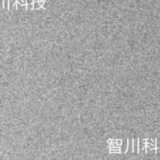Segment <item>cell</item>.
<instances>
[{
    "mask_svg": "<svg viewBox=\"0 0 160 160\" xmlns=\"http://www.w3.org/2000/svg\"><path fill=\"white\" fill-rule=\"evenodd\" d=\"M133 152L139 153V138L133 139Z\"/></svg>",
    "mask_w": 160,
    "mask_h": 160,
    "instance_id": "cell-1",
    "label": "cell"
},
{
    "mask_svg": "<svg viewBox=\"0 0 160 160\" xmlns=\"http://www.w3.org/2000/svg\"><path fill=\"white\" fill-rule=\"evenodd\" d=\"M9 1H6V0H4V1L2 2V8L3 9H9Z\"/></svg>",
    "mask_w": 160,
    "mask_h": 160,
    "instance_id": "cell-2",
    "label": "cell"
},
{
    "mask_svg": "<svg viewBox=\"0 0 160 160\" xmlns=\"http://www.w3.org/2000/svg\"><path fill=\"white\" fill-rule=\"evenodd\" d=\"M146 148L147 149H150V150H152V149H156V145H153L152 144H146Z\"/></svg>",
    "mask_w": 160,
    "mask_h": 160,
    "instance_id": "cell-3",
    "label": "cell"
},
{
    "mask_svg": "<svg viewBox=\"0 0 160 160\" xmlns=\"http://www.w3.org/2000/svg\"><path fill=\"white\" fill-rule=\"evenodd\" d=\"M145 148H146V144H144L143 142H141L140 139H139V150H142Z\"/></svg>",
    "mask_w": 160,
    "mask_h": 160,
    "instance_id": "cell-4",
    "label": "cell"
},
{
    "mask_svg": "<svg viewBox=\"0 0 160 160\" xmlns=\"http://www.w3.org/2000/svg\"><path fill=\"white\" fill-rule=\"evenodd\" d=\"M41 6L39 5L38 3V1H34V9H36V10H38V9H41Z\"/></svg>",
    "mask_w": 160,
    "mask_h": 160,
    "instance_id": "cell-5",
    "label": "cell"
},
{
    "mask_svg": "<svg viewBox=\"0 0 160 160\" xmlns=\"http://www.w3.org/2000/svg\"><path fill=\"white\" fill-rule=\"evenodd\" d=\"M17 4L20 5L21 6H26L27 5H28V3H27V1H25V0H23V1H21V0H18V1H17Z\"/></svg>",
    "mask_w": 160,
    "mask_h": 160,
    "instance_id": "cell-6",
    "label": "cell"
},
{
    "mask_svg": "<svg viewBox=\"0 0 160 160\" xmlns=\"http://www.w3.org/2000/svg\"><path fill=\"white\" fill-rule=\"evenodd\" d=\"M27 10H32L34 9V4H28L26 6Z\"/></svg>",
    "mask_w": 160,
    "mask_h": 160,
    "instance_id": "cell-7",
    "label": "cell"
},
{
    "mask_svg": "<svg viewBox=\"0 0 160 160\" xmlns=\"http://www.w3.org/2000/svg\"><path fill=\"white\" fill-rule=\"evenodd\" d=\"M122 142H123L122 139H117V146L121 147Z\"/></svg>",
    "mask_w": 160,
    "mask_h": 160,
    "instance_id": "cell-8",
    "label": "cell"
},
{
    "mask_svg": "<svg viewBox=\"0 0 160 160\" xmlns=\"http://www.w3.org/2000/svg\"><path fill=\"white\" fill-rule=\"evenodd\" d=\"M38 3H39V5L41 6V7H42V9H45V8H44V5H45V0H44V1H38Z\"/></svg>",
    "mask_w": 160,
    "mask_h": 160,
    "instance_id": "cell-9",
    "label": "cell"
},
{
    "mask_svg": "<svg viewBox=\"0 0 160 160\" xmlns=\"http://www.w3.org/2000/svg\"><path fill=\"white\" fill-rule=\"evenodd\" d=\"M109 152H110L111 154H112V153H121V151H120V150H119V151H117V150H110Z\"/></svg>",
    "mask_w": 160,
    "mask_h": 160,
    "instance_id": "cell-10",
    "label": "cell"
},
{
    "mask_svg": "<svg viewBox=\"0 0 160 160\" xmlns=\"http://www.w3.org/2000/svg\"><path fill=\"white\" fill-rule=\"evenodd\" d=\"M160 148V142L157 141V142H156V148Z\"/></svg>",
    "mask_w": 160,
    "mask_h": 160,
    "instance_id": "cell-11",
    "label": "cell"
},
{
    "mask_svg": "<svg viewBox=\"0 0 160 160\" xmlns=\"http://www.w3.org/2000/svg\"><path fill=\"white\" fill-rule=\"evenodd\" d=\"M147 139H148V138L143 139V140H142V142H143L144 144H147Z\"/></svg>",
    "mask_w": 160,
    "mask_h": 160,
    "instance_id": "cell-12",
    "label": "cell"
},
{
    "mask_svg": "<svg viewBox=\"0 0 160 160\" xmlns=\"http://www.w3.org/2000/svg\"><path fill=\"white\" fill-rule=\"evenodd\" d=\"M108 143L109 144H112V139H109V140H108Z\"/></svg>",
    "mask_w": 160,
    "mask_h": 160,
    "instance_id": "cell-13",
    "label": "cell"
},
{
    "mask_svg": "<svg viewBox=\"0 0 160 160\" xmlns=\"http://www.w3.org/2000/svg\"><path fill=\"white\" fill-rule=\"evenodd\" d=\"M156 153H160V148H156Z\"/></svg>",
    "mask_w": 160,
    "mask_h": 160,
    "instance_id": "cell-14",
    "label": "cell"
}]
</instances>
